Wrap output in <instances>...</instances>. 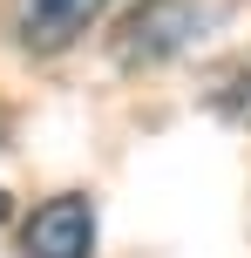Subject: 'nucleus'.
I'll use <instances>...</instances> for the list:
<instances>
[{"label":"nucleus","mask_w":251,"mask_h":258,"mask_svg":"<svg viewBox=\"0 0 251 258\" xmlns=\"http://www.w3.org/2000/svg\"><path fill=\"white\" fill-rule=\"evenodd\" d=\"M21 258H95V204L81 190H61L27 211Z\"/></svg>","instance_id":"2"},{"label":"nucleus","mask_w":251,"mask_h":258,"mask_svg":"<svg viewBox=\"0 0 251 258\" xmlns=\"http://www.w3.org/2000/svg\"><path fill=\"white\" fill-rule=\"evenodd\" d=\"M204 109L224 116V122H238V129H251V48L224 54V61L204 75Z\"/></svg>","instance_id":"4"},{"label":"nucleus","mask_w":251,"mask_h":258,"mask_svg":"<svg viewBox=\"0 0 251 258\" xmlns=\"http://www.w3.org/2000/svg\"><path fill=\"white\" fill-rule=\"evenodd\" d=\"M109 0H14V41L27 54H61L102 21Z\"/></svg>","instance_id":"3"},{"label":"nucleus","mask_w":251,"mask_h":258,"mask_svg":"<svg viewBox=\"0 0 251 258\" xmlns=\"http://www.w3.org/2000/svg\"><path fill=\"white\" fill-rule=\"evenodd\" d=\"M0 143H7V116H0Z\"/></svg>","instance_id":"5"},{"label":"nucleus","mask_w":251,"mask_h":258,"mask_svg":"<svg viewBox=\"0 0 251 258\" xmlns=\"http://www.w3.org/2000/svg\"><path fill=\"white\" fill-rule=\"evenodd\" d=\"M238 14H244V0H136L116 21L109 48L122 68H163L177 54H190L197 41L224 34Z\"/></svg>","instance_id":"1"}]
</instances>
